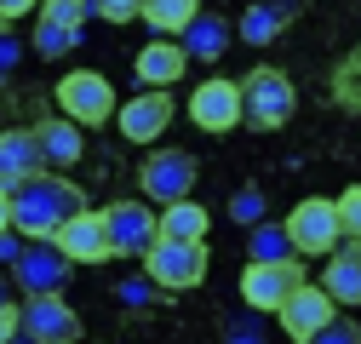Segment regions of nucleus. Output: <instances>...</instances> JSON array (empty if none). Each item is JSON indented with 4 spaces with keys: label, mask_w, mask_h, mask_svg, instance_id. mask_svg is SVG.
<instances>
[{
    "label": "nucleus",
    "mask_w": 361,
    "mask_h": 344,
    "mask_svg": "<svg viewBox=\"0 0 361 344\" xmlns=\"http://www.w3.org/2000/svg\"><path fill=\"white\" fill-rule=\"evenodd\" d=\"M86 207V190L75 178H63V172H40V178H29L18 195H12V230L29 235V241H58Z\"/></svg>",
    "instance_id": "obj_1"
},
{
    "label": "nucleus",
    "mask_w": 361,
    "mask_h": 344,
    "mask_svg": "<svg viewBox=\"0 0 361 344\" xmlns=\"http://www.w3.org/2000/svg\"><path fill=\"white\" fill-rule=\"evenodd\" d=\"M241 104H247V126L252 133H281V126L298 115V92H293L287 69H269V63H258L241 80Z\"/></svg>",
    "instance_id": "obj_2"
},
{
    "label": "nucleus",
    "mask_w": 361,
    "mask_h": 344,
    "mask_svg": "<svg viewBox=\"0 0 361 344\" xmlns=\"http://www.w3.org/2000/svg\"><path fill=\"white\" fill-rule=\"evenodd\" d=\"M287 235H293V252L298 258H333L338 247H344V219H338V201H327V195H310V201H298L293 212H287Z\"/></svg>",
    "instance_id": "obj_3"
},
{
    "label": "nucleus",
    "mask_w": 361,
    "mask_h": 344,
    "mask_svg": "<svg viewBox=\"0 0 361 344\" xmlns=\"http://www.w3.org/2000/svg\"><path fill=\"white\" fill-rule=\"evenodd\" d=\"M58 109L75 121V126H109L115 115H121V104H115V86L98 75V69H69L63 80H58Z\"/></svg>",
    "instance_id": "obj_4"
},
{
    "label": "nucleus",
    "mask_w": 361,
    "mask_h": 344,
    "mask_svg": "<svg viewBox=\"0 0 361 344\" xmlns=\"http://www.w3.org/2000/svg\"><path fill=\"white\" fill-rule=\"evenodd\" d=\"M195 178H201V166H195V155H184V149H155V155L138 166V190H144L161 212L178 207V201H195V195H190Z\"/></svg>",
    "instance_id": "obj_5"
},
{
    "label": "nucleus",
    "mask_w": 361,
    "mask_h": 344,
    "mask_svg": "<svg viewBox=\"0 0 361 344\" xmlns=\"http://www.w3.org/2000/svg\"><path fill=\"white\" fill-rule=\"evenodd\" d=\"M69 258L58 252V241H29V252L12 264V287L23 293V305L29 298H58L69 287Z\"/></svg>",
    "instance_id": "obj_6"
},
{
    "label": "nucleus",
    "mask_w": 361,
    "mask_h": 344,
    "mask_svg": "<svg viewBox=\"0 0 361 344\" xmlns=\"http://www.w3.org/2000/svg\"><path fill=\"white\" fill-rule=\"evenodd\" d=\"M190 121L201 126V133H235V126H247V104H241V80H201L190 92Z\"/></svg>",
    "instance_id": "obj_7"
},
{
    "label": "nucleus",
    "mask_w": 361,
    "mask_h": 344,
    "mask_svg": "<svg viewBox=\"0 0 361 344\" xmlns=\"http://www.w3.org/2000/svg\"><path fill=\"white\" fill-rule=\"evenodd\" d=\"M104 224H109V247H115V258H149L155 252V241H161V212L155 207H138V201H115V207H104Z\"/></svg>",
    "instance_id": "obj_8"
},
{
    "label": "nucleus",
    "mask_w": 361,
    "mask_h": 344,
    "mask_svg": "<svg viewBox=\"0 0 361 344\" xmlns=\"http://www.w3.org/2000/svg\"><path fill=\"white\" fill-rule=\"evenodd\" d=\"M298 287H310L298 258H287V264H247V270H241V298H247L252 310H276V316H281V310L293 305Z\"/></svg>",
    "instance_id": "obj_9"
},
{
    "label": "nucleus",
    "mask_w": 361,
    "mask_h": 344,
    "mask_svg": "<svg viewBox=\"0 0 361 344\" xmlns=\"http://www.w3.org/2000/svg\"><path fill=\"white\" fill-rule=\"evenodd\" d=\"M144 276L166 293H190L207 281V247H184V241H155V252L144 258Z\"/></svg>",
    "instance_id": "obj_10"
},
{
    "label": "nucleus",
    "mask_w": 361,
    "mask_h": 344,
    "mask_svg": "<svg viewBox=\"0 0 361 344\" xmlns=\"http://www.w3.org/2000/svg\"><path fill=\"white\" fill-rule=\"evenodd\" d=\"M172 115H178L172 92H138V98H126V104H121L115 126H121V138H126V144H155L166 126H172Z\"/></svg>",
    "instance_id": "obj_11"
},
{
    "label": "nucleus",
    "mask_w": 361,
    "mask_h": 344,
    "mask_svg": "<svg viewBox=\"0 0 361 344\" xmlns=\"http://www.w3.org/2000/svg\"><path fill=\"white\" fill-rule=\"evenodd\" d=\"M333 321H338V305H333L322 287H298V293H293V305L281 310V333H287L293 344H315Z\"/></svg>",
    "instance_id": "obj_12"
},
{
    "label": "nucleus",
    "mask_w": 361,
    "mask_h": 344,
    "mask_svg": "<svg viewBox=\"0 0 361 344\" xmlns=\"http://www.w3.org/2000/svg\"><path fill=\"white\" fill-rule=\"evenodd\" d=\"M47 161H40V144H35V126H6L0 133V190L18 195L29 178H40Z\"/></svg>",
    "instance_id": "obj_13"
},
{
    "label": "nucleus",
    "mask_w": 361,
    "mask_h": 344,
    "mask_svg": "<svg viewBox=\"0 0 361 344\" xmlns=\"http://www.w3.org/2000/svg\"><path fill=\"white\" fill-rule=\"evenodd\" d=\"M23 338H35V344H80V316L63 298H29L23 305Z\"/></svg>",
    "instance_id": "obj_14"
},
{
    "label": "nucleus",
    "mask_w": 361,
    "mask_h": 344,
    "mask_svg": "<svg viewBox=\"0 0 361 344\" xmlns=\"http://www.w3.org/2000/svg\"><path fill=\"white\" fill-rule=\"evenodd\" d=\"M58 252L69 258V264H109L115 247H109V224H104V212H80V219L58 235Z\"/></svg>",
    "instance_id": "obj_15"
},
{
    "label": "nucleus",
    "mask_w": 361,
    "mask_h": 344,
    "mask_svg": "<svg viewBox=\"0 0 361 344\" xmlns=\"http://www.w3.org/2000/svg\"><path fill=\"white\" fill-rule=\"evenodd\" d=\"M322 293L338 310H361V241H344L322 264Z\"/></svg>",
    "instance_id": "obj_16"
},
{
    "label": "nucleus",
    "mask_w": 361,
    "mask_h": 344,
    "mask_svg": "<svg viewBox=\"0 0 361 344\" xmlns=\"http://www.w3.org/2000/svg\"><path fill=\"white\" fill-rule=\"evenodd\" d=\"M35 144H40L47 172H63V166H75L80 149H86V126H75L69 115H47V121L35 126Z\"/></svg>",
    "instance_id": "obj_17"
},
{
    "label": "nucleus",
    "mask_w": 361,
    "mask_h": 344,
    "mask_svg": "<svg viewBox=\"0 0 361 344\" xmlns=\"http://www.w3.org/2000/svg\"><path fill=\"white\" fill-rule=\"evenodd\" d=\"M190 69V52L184 40H149V47L138 52V80L149 86V92H166V86Z\"/></svg>",
    "instance_id": "obj_18"
},
{
    "label": "nucleus",
    "mask_w": 361,
    "mask_h": 344,
    "mask_svg": "<svg viewBox=\"0 0 361 344\" xmlns=\"http://www.w3.org/2000/svg\"><path fill=\"white\" fill-rule=\"evenodd\" d=\"M195 18H201L195 0H144V23L155 29V40H184Z\"/></svg>",
    "instance_id": "obj_19"
},
{
    "label": "nucleus",
    "mask_w": 361,
    "mask_h": 344,
    "mask_svg": "<svg viewBox=\"0 0 361 344\" xmlns=\"http://www.w3.org/2000/svg\"><path fill=\"white\" fill-rule=\"evenodd\" d=\"M207 230H212V219H207V207H195V201H178V207L161 212V241L207 247Z\"/></svg>",
    "instance_id": "obj_20"
},
{
    "label": "nucleus",
    "mask_w": 361,
    "mask_h": 344,
    "mask_svg": "<svg viewBox=\"0 0 361 344\" xmlns=\"http://www.w3.org/2000/svg\"><path fill=\"white\" fill-rule=\"evenodd\" d=\"M230 35H235V29L224 23L218 12H201V18H195V29L184 35L190 63H218V58H224V47H230Z\"/></svg>",
    "instance_id": "obj_21"
},
{
    "label": "nucleus",
    "mask_w": 361,
    "mask_h": 344,
    "mask_svg": "<svg viewBox=\"0 0 361 344\" xmlns=\"http://www.w3.org/2000/svg\"><path fill=\"white\" fill-rule=\"evenodd\" d=\"M287 23H293V6H264V0H258V6H247L235 18V35L247 40V47H269Z\"/></svg>",
    "instance_id": "obj_22"
},
{
    "label": "nucleus",
    "mask_w": 361,
    "mask_h": 344,
    "mask_svg": "<svg viewBox=\"0 0 361 344\" xmlns=\"http://www.w3.org/2000/svg\"><path fill=\"white\" fill-rule=\"evenodd\" d=\"M247 252H252V264H287V258H298L287 224H258V230L247 235Z\"/></svg>",
    "instance_id": "obj_23"
},
{
    "label": "nucleus",
    "mask_w": 361,
    "mask_h": 344,
    "mask_svg": "<svg viewBox=\"0 0 361 344\" xmlns=\"http://www.w3.org/2000/svg\"><path fill=\"white\" fill-rule=\"evenodd\" d=\"M86 18H98V0H47V6H40V23L69 29V35H80Z\"/></svg>",
    "instance_id": "obj_24"
},
{
    "label": "nucleus",
    "mask_w": 361,
    "mask_h": 344,
    "mask_svg": "<svg viewBox=\"0 0 361 344\" xmlns=\"http://www.w3.org/2000/svg\"><path fill=\"white\" fill-rule=\"evenodd\" d=\"M333 104L361 115V52H350L338 69H333Z\"/></svg>",
    "instance_id": "obj_25"
},
{
    "label": "nucleus",
    "mask_w": 361,
    "mask_h": 344,
    "mask_svg": "<svg viewBox=\"0 0 361 344\" xmlns=\"http://www.w3.org/2000/svg\"><path fill=\"white\" fill-rule=\"evenodd\" d=\"M264 212H269V201H264V190H258V184H241V190L230 195V219H235V224L258 230V224H269Z\"/></svg>",
    "instance_id": "obj_26"
},
{
    "label": "nucleus",
    "mask_w": 361,
    "mask_h": 344,
    "mask_svg": "<svg viewBox=\"0 0 361 344\" xmlns=\"http://www.w3.org/2000/svg\"><path fill=\"white\" fill-rule=\"evenodd\" d=\"M80 35H69V29H52V23H35V52L40 58H63L69 47H75Z\"/></svg>",
    "instance_id": "obj_27"
},
{
    "label": "nucleus",
    "mask_w": 361,
    "mask_h": 344,
    "mask_svg": "<svg viewBox=\"0 0 361 344\" xmlns=\"http://www.w3.org/2000/svg\"><path fill=\"white\" fill-rule=\"evenodd\" d=\"M338 219H344V241H361V184L338 195Z\"/></svg>",
    "instance_id": "obj_28"
},
{
    "label": "nucleus",
    "mask_w": 361,
    "mask_h": 344,
    "mask_svg": "<svg viewBox=\"0 0 361 344\" xmlns=\"http://www.w3.org/2000/svg\"><path fill=\"white\" fill-rule=\"evenodd\" d=\"M115 298H121L126 310H144V305H155V281H149V276H138V281L126 276V281L115 287Z\"/></svg>",
    "instance_id": "obj_29"
},
{
    "label": "nucleus",
    "mask_w": 361,
    "mask_h": 344,
    "mask_svg": "<svg viewBox=\"0 0 361 344\" xmlns=\"http://www.w3.org/2000/svg\"><path fill=\"white\" fill-rule=\"evenodd\" d=\"M18 58H23V40L6 29V35H0V86H6L12 80V69H18Z\"/></svg>",
    "instance_id": "obj_30"
},
{
    "label": "nucleus",
    "mask_w": 361,
    "mask_h": 344,
    "mask_svg": "<svg viewBox=\"0 0 361 344\" xmlns=\"http://www.w3.org/2000/svg\"><path fill=\"white\" fill-rule=\"evenodd\" d=\"M98 18H109V23H132V18H144V6H132V0H98Z\"/></svg>",
    "instance_id": "obj_31"
},
{
    "label": "nucleus",
    "mask_w": 361,
    "mask_h": 344,
    "mask_svg": "<svg viewBox=\"0 0 361 344\" xmlns=\"http://www.w3.org/2000/svg\"><path fill=\"white\" fill-rule=\"evenodd\" d=\"M315 344H361V327H355V321H344V316H338V321H333V327H327V333H322V338H315Z\"/></svg>",
    "instance_id": "obj_32"
},
{
    "label": "nucleus",
    "mask_w": 361,
    "mask_h": 344,
    "mask_svg": "<svg viewBox=\"0 0 361 344\" xmlns=\"http://www.w3.org/2000/svg\"><path fill=\"white\" fill-rule=\"evenodd\" d=\"M23 338V305L18 310H0V344H18Z\"/></svg>",
    "instance_id": "obj_33"
},
{
    "label": "nucleus",
    "mask_w": 361,
    "mask_h": 344,
    "mask_svg": "<svg viewBox=\"0 0 361 344\" xmlns=\"http://www.w3.org/2000/svg\"><path fill=\"white\" fill-rule=\"evenodd\" d=\"M23 252H29V247L18 241V230H12V235H0V264H18Z\"/></svg>",
    "instance_id": "obj_34"
},
{
    "label": "nucleus",
    "mask_w": 361,
    "mask_h": 344,
    "mask_svg": "<svg viewBox=\"0 0 361 344\" xmlns=\"http://www.w3.org/2000/svg\"><path fill=\"white\" fill-rule=\"evenodd\" d=\"M35 6H29V0H0V23H18V18H29Z\"/></svg>",
    "instance_id": "obj_35"
},
{
    "label": "nucleus",
    "mask_w": 361,
    "mask_h": 344,
    "mask_svg": "<svg viewBox=\"0 0 361 344\" xmlns=\"http://www.w3.org/2000/svg\"><path fill=\"white\" fill-rule=\"evenodd\" d=\"M224 338H230V344H264L252 327H224Z\"/></svg>",
    "instance_id": "obj_36"
},
{
    "label": "nucleus",
    "mask_w": 361,
    "mask_h": 344,
    "mask_svg": "<svg viewBox=\"0 0 361 344\" xmlns=\"http://www.w3.org/2000/svg\"><path fill=\"white\" fill-rule=\"evenodd\" d=\"M0 235H12V195L0 190Z\"/></svg>",
    "instance_id": "obj_37"
},
{
    "label": "nucleus",
    "mask_w": 361,
    "mask_h": 344,
    "mask_svg": "<svg viewBox=\"0 0 361 344\" xmlns=\"http://www.w3.org/2000/svg\"><path fill=\"white\" fill-rule=\"evenodd\" d=\"M0 310H18L12 305V276H0Z\"/></svg>",
    "instance_id": "obj_38"
},
{
    "label": "nucleus",
    "mask_w": 361,
    "mask_h": 344,
    "mask_svg": "<svg viewBox=\"0 0 361 344\" xmlns=\"http://www.w3.org/2000/svg\"><path fill=\"white\" fill-rule=\"evenodd\" d=\"M18 344H35V338H18Z\"/></svg>",
    "instance_id": "obj_39"
},
{
    "label": "nucleus",
    "mask_w": 361,
    "mask_h": 344,
    "mask_svg": "<svg viewBox=\"0 0 361 344\" xmlns=\"http://www.w3.org/2000/svg\"><path fill=\"white\" fill-rule=\"evenodd\" d=\"M0 35H6V23H0Z\"/></svg>",
    "instance_id": "obj_40"
}]
</instances>
